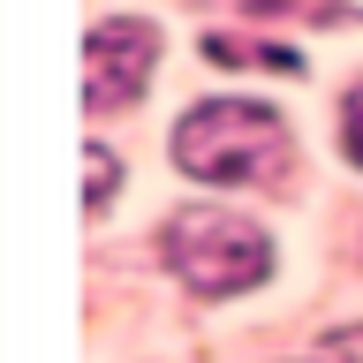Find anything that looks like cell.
Masks as SVG:
<instances>
[{
    "label": "cell",
    "instance_id": "4",
    "mask_svg": "<svg viewBox=\"0 0 363 363\" xmlns=\"http://www.w3.org/2000/svg\"><path fill=\"white\" fill-rule=\"evenodd\" d=\"M204 53H212V61H227V68H280V76H295V68H303V53H288V45H242V38H220V30H212V38H204Z\"/></svg>",
    "mask_w": 363,
    "mask_h": 363
},
{
    "label": "cell",
    "instance_id": "1",
    "mask_svg": "<svg viewBox=\"0 0 363 363\" xmlns=\"http://www.w3.org/2000/svg\"><path fill=\"white\" fill-rule=\"evenodd\" d=\"M174 167L197 182H257L288 159V129L280 113L257 99H204L174 121Z\"/></svg>",
    "mask_w": 363,
    "mask_h": 363
},
{
    "label": "cell",
    "instance_id": "2",
    "mask_svg": "<svg viewBox=\"0 0 363 363\" xmlns=\"http://www.w3.org/2000/svg\"><path fill=\"white\" fill-rule=\"evenodd\" d=\"M167 265L189 295H242L272 272V242L265 227L220 204H189L167 220Z\"/></svg>",
    "mask_w": 363,
    "mask_h": 363
},
{
    "label": "cell",
    "instance_id": "6",
    "mask_svg": "<svg viewBox=\"0 0 363 363\" xmlns=\"http://www.w3.org/2000/svg\"><path fill=\"white\" fill-rule=\"evenodd\" d=\"M340 152L363 167V76L348 84V106H340Z\"/></svg>",
    "mask_w": 363,
    "mask_h": 363
},
{
    "label": "cell",
    "instance_id": "5",
    "mask_svg": "<svg viewBox=\"0 0 363 363\" xmlns=\"http://www.w3.org/2000/svg\"><path fill=\"white\" fill-rule=\"evenodd\" d=\"M84 167H91L84 204H91V212H106V204H113V174H121V167H113V152H106V144H91V152H84Z\"/></svg>",
    "mask_w": 363,
    "mask_h": 363
},
{
    "label": "cell",
    "instance_id": "3",
    "mask_svg": "<svg viewBox=\"0 0 363 363\" xmlns=\"http://www.w3.org/2000/svg\"><path fill=\"white\" fill-rule=\"evenodd\" d=\"M152 68H159V30L144 16L91 23V38H84V99H91V113L136 106L152 91Z\"/></svg>",
    "mask_w": 363,
    "mask_h": 363
},
{
    "label": "cell",
    "instance_id": "7",
    "mask_svg": "<svg viewBox=\"0 0 363 363\" xmlns=\"http://www.w3.org/2000/svg\"><path fill=\"white\" fill-rule=\"evenodd\" d=\"M325 356H348V363H363V333H333V340H325Z\"/></svg>",
    "mask_w": 363,
    "mask_h": 363
}]
</instances>
